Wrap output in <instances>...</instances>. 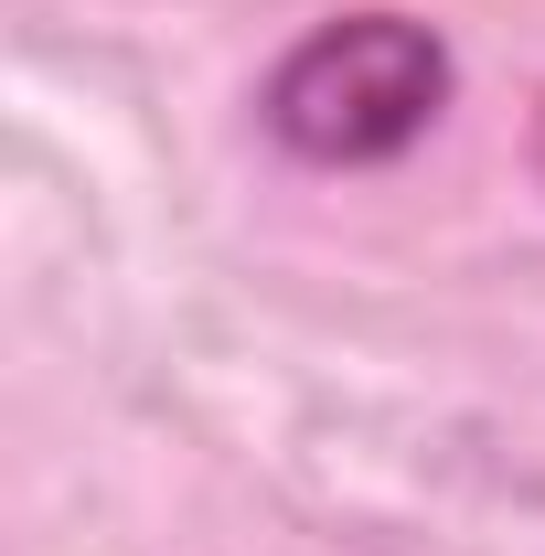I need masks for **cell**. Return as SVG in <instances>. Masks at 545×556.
Instances as JSON below:
<instances>
[{
    "mask_svg": "<svg viewBox=\"0 0 545 556\" xmlns=\"http://www.w3.org/2000/svg\"><path fill=\"white\" fill-rule=\"evenodd\" d=\"M449 43L407 22V11H342V22H310L278 75L257 86V118H268L278 150L321 161V172H364V161H396L439 129L449 108Z\"/></svg>",
    "mask_w": 545,
    "mask_h": 556,
    "instance_id": "obj_1",
    "label": "cell"
},
{
    "mask_svg": "<svg viewBox=\"0 0 545 556\" xmlns=\"http://www.w3.org/2000/svg\"><path fill=\"white\" fill-rule=\"evenodd\" d=\"M535 172H545V97H535Z\"/></svg>",
    "mask_w": 545,
    "mask_h": 556,
    "instance_id": "obj_2",
    "label": "cell"
}]
</instances>
